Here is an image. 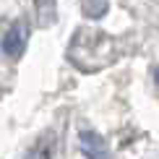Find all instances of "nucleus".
I'll list each match as a JSON object with an SVG mask.
<instances>
[{
    "instance_id": "f257e3e1",
    "label": "nucleus",
    "mask_w": 159,
    "mask_h": 159,
    "mask_svg": "<svg viewBox=\"0 0 159 159\" xmlns=\"http://www.w3.org/2000/svg\"><path fill=\"white\" fill-rule=\"evenodd\" d=\"M78 141H81V151L89 159H110V149L104 143V138L94 133V130H81L78 133Z\"/></svg>"
},
{
    "instance_id": "f03ea898",
    "label": "nucleus",
    "mask_w": 159,
    "mask_h": 159,
    "mask_svg": "<svg viewBox=\"0 0 159 159\" xmlns=\"http://www.w3.org/2000/svg\"><path fill=\"white\" fill-rule=\"evenodd\" d=\"M24 44H26V26L24 24H16L5 31L3 37V52L8 57H18L24 52Z\"/></svg>"
},
{
    "instance_id": "7ed1b4c3",
    "label": "nucleus",
    "mask_w": 159,
    "mask_h": 159,
    "mask_svg": "<svg viewBox=\"0 0 159 159\" xmlns=\"http://www.w3.org/2000/svg\"><path fill=\"white\" fill-rule=\"evenodd\" d=\"M37 3H42V13H39V18H42V24H50V18H52V0H37Z\"/></svg>"
},
{
    "instance_id": "20e7f679",
    "label": "nucleus",
    "mask_w": 159,
    "mask_h": 159,
    "mask_svg": "<svg viewBox=\"0 0 159 159\" xmlns=\"http://www.w3.org/2000/svg\"><path fill=\"white\" fill-rule=\"evenodd\" d=\"M29 159H50V154L44 149H37V151H31V154H29Z\"/></svg>"
}]
</instances>
